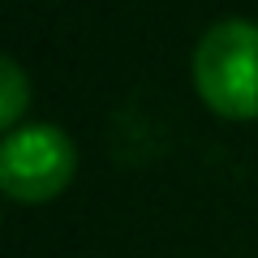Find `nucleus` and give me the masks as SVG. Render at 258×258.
<instances>
[{"label":"nucleus","instance_id":"2","mask_svg":"<svg viewBox=\"0 0 258 258\" xmlns=\"http://www.w3.org/2000/svg\"><path fill=\"white\" fill-rule=\"evenodd\" d=\"M78 151L56 125H18L0 142V185L13 203H52L74 181Z\"/></svg>","mask_w":258,"mask_h":258},{"label":"nucleus","instance_id":"3","mask_svg":"<svg viewBox=\"0 0 258 258\" xmlns=\"http://www.w3.org/2000/svg\"><path fill=\"white\" fill-rule=\"evenodd\" d=\"M0 78H5V86H0V125L9 134V129H18L22 112H26V103H30V86H26V74H22V64L13 60V56L0 64Z\"/></svg>","mask_w":258,"mask_h":258},{"label":"nucleus","instance_id":"1","mask_svg":"<svg viewBox=\"0 0 258 258\" xmlns=\"http://www.w3.org/2000/svg\"><path fill=\"white\" fill-rule=\"evenodd\" d=\"M194 86L224 120H258V22H215L194 47Z\"/></svg>","mask_w":258,"mask_h":258}]
</instances>
